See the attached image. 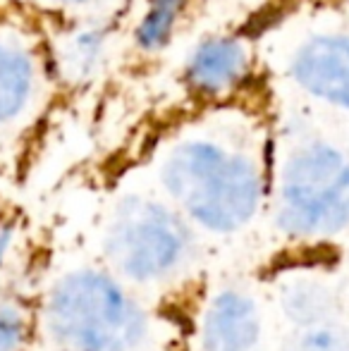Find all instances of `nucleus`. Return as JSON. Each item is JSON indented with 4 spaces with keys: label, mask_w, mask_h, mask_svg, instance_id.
Instances as JSON below:
<instances>
[{
    "label": "nucleus",
    "mask_w": 349,
    "mask_h": 351,
    "mask_svg": "<svg viewBox=\"0 0 349 351\" xmlns=\"http://www.w3.org/2000/svg\"><path fill=\"white\" fill-rule=\"evenodd\" d=\"M158 182L191 225L215 237L237 234L252 225L265 196L256 156L204 132L182 136L163 153Z\"/></svg>",
    "instance_id": "f257e3e1"
},
{
    "label": "nucleus",
    "mask_w": 349,
    "mask_h": 351,
    "mask_svg": "<svg viewBox=\"0 0 349 351\" xmlns=\"http://www.w3.org/2000/svg\"><path fill=\"white\" fill-rule=\"evenodd\" d=\"M43 330L60 351H139L151 339V315L112 270L75 268L43 299Z\"/></svg>",
    "instance_id": "f03ea898"
},
{
    "label": "nucleus",
    "mask_w": 349,
    "mask_h": 351,
    "mask_svg": "<svg viewBox=\"0 0 349 351\" xmlns=\"http://www.w3.org/2000/svg\"><path fill=\"white\" fill-rule=\"evenodd\" d=\"M108 268L132 285H163L196 261L194 227L173 204L144 194L122 196L101 237Z\"/></svg>",
    "instance_id": "7ed1b4c3"
},
{
    "label": "nucleus",
    "mask_w": 349,
    "mask_h": 351,
    "mask_svg": "<svg viewBox=\"0 0 349 351\" xmlns=\"http://www.w3.org/2000/svg\"><path fill=\"white\" fill-rule=\"evenodd\" d=\"M349 222V153L326 139L299 141L278 180L275 225L289 237H318Z\"/></svg>",
    "instance_id": "20e7f679"
},
{
    "label": "nucleus",
    "mask_w": 349,
    "mask_h": 351,
    "mask_svg": "<svg viewBox=\"0 0 349 351\" xmlns=\"http://www.w3.org/2000/svg\"><path fill=\"white\" fill-rule=\"evenodd\" d=\"M287 74L309 98L349 112V32L309 34L289 56Z\"/></svg>",
    "instance_id": "39448f33"
},
{
    "label": "nucleus",
    "mask_w": 349,
    "mask_h": 351,
    "mask_svg": "<svg viewBox=\"0 0 349 351\" xmlns=\"http://www.w3.org/2000/svg\"><path fill=\"white\" fill-rule=\"evenodd\" d=\"M261 335V308L256 299L239 287L215 289L196 320L199 351H254Z\"/></svg>",
    "instance_id": "423d86ee"
},
{
    "label": "nucleus",
    "mask_w": 349,
    "mask_h": 351,
    "mask_svg": "<svg viewBox=\"0 0 349 351\" xmlns=\"http://www.w3.org/2000/svg\"><path fill=\"white\" fill-rule=\"evenodd\" d=\"M252 51L237 36H208L199 41L184 62V82L199 98H223L247 82Z\"/></svg>",
    "instance_id": "0eeeda50"
},
{
    "label": "nucleus",
    "mask_w": 349,
    "mask_h": 351,
    "mask_svg": "<svg viewBox=\"0 0 349 351\" xmlns=\"http://www.w3.org/2000/svg\"><path fill=\"white\" fill-rule=\"evenodd\" d=\"M108 29L101 24H75L53 46L56 72L70 86L88 84L106 62Z\"/></svg>",
    "instance_id": "6e6552de"
},
{
    "label": "nucleus",
    "mask_w": 349,
    "mask_h": 351,
    "mask_svg": "<svg viewBox=\"0 0 349 351\" xmlns=\"http://www.w3.org/2000/svg\"><path fill=\"white\" fill-rule=\"evenodd\" d=\"M38 70L22 43L0 38V127L17 122L34 103Z\"/></svg>",
    "instance_id": "1a4fd4ad"
},
{
    "label": "nucleus",
    "mask_w": 349,
    "mask_h": 351,
    "mask_svg": "<svg viewBox=\"0 0 349 351\" xmlns=\"http://www.w3.org/2000/svg\"><path fill=\"white\" fill-rule=\"evenodd\" d=\"M278 306L292 328L337 320L340 313V301L333 287L316 278L285 280L278 289Z\"/></svg>",
    "instance_id": "9d476101"
},
{
    "label": "nucleus",
    "mask_w": 349,
    "mask_h": 351,
    "mask_svg": "<svg viewBox=\"0 0 349 351\" xmlns=\"http://www.w3.org/2000/svg\"><path fill=\"white\" fill-rule=\"evenodd\" d=\"M189 0H146L134 29V43L141 53H158L173 41Z\"/></svg>",
    "instance_id": "9b49d317"
},
{
    "label": "nucleus",
    "mask_w": 349,
    "mask_h": 351,
    "mask_svg": "<svg viewBox=\"0 0 349 351\" xmlns=\"http://www.w3.org/2000/svg\"><path fill=\"white\" fill-rule=\"evenodd\" d=\"M280 351H349V328L340 320L292 328Z\"/></svg>",
    "instance_id": "f8f14e48"
},
{
    "label": "nucleus",
    "mask_w": 349,
    "mask_h": 351,
    "mask_svg": "<svg viewBox=\"0 0 349 351\" xmlns=\"http://www.w3.org/2000/svg\"><path fill=\"white\" fill-rule=\"evenodd\" d=\"M32 313L17 296H0V351H22L32 337Z\"/></svg>",
    "instance_id": "ddd939ff"
},
{
    "label": "nucleus",
    "mask_w": 349,
    "mask_h": 351,
    "mask_svg": "<svg viewBox=\"0 0 349 351\" xmlns=\"http://www.w3.org/2000/svg\"><path fill=\"white\" fill-rule=\"evenodd\" d=\"M12 237H14V227H12V222H5L3 230H0V265H3L5 256H8L10 246H12Z\"/></svg>",
    "instance_id": "4468645a"
},
{
    "label": "nucleus",
    "mask_w": 349,
    "mask_h": 351,
    "mask_svg": "<svg viewBox=\"0 0 349 351\" xmlns=\"http://www.w3.org/2000/svg\"><path fill=\"white\" fill-rule=\"evenodd\" d=\"M56 5H62V8H88V5H96L101 0H51Z\"/></svg>",
    "instance_id": "2eb2a0df"
},
{
    "label": "nucleus",
    "mask_w": 349,
    "mask_h": 351,
    "mask_svg": "<svg viewBox=\"0 0 349 351\" xmlns=\"http://www.w3.org/2000/svg\"><path fill=\"white\" fill-rule=\"evenodd\" d=\"M3 225H5V222H0V230H3Z\"/></svg>",
    "instance_id": "dca6fc26"
}]
</instances>
